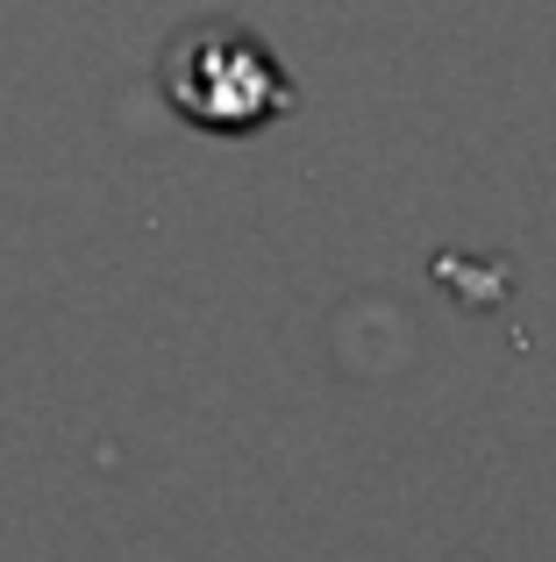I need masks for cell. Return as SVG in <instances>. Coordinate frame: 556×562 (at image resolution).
I'll return each mask as SVG.
<instances>
[{"instance_id": "1", "label": "cell", "mask_w": 556, "mask_h": 562, "mask_svg": "<svg viewBox=\"0 0 556 562\" xmlns=\"http://www.w3.org/2000/svg\"><path fill=\"white\" fill-rule=\"evenodd\" d=\"M157 79H165L171 108L193 128H214V136H251V128H265L292 108V79L278 71V57L236 22L179 29Z\"/></svg>"}]
</instances>
